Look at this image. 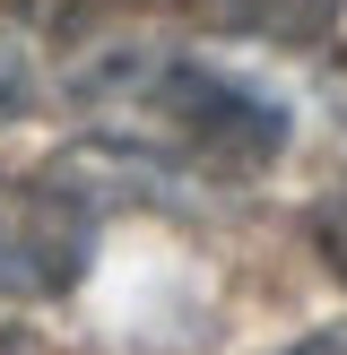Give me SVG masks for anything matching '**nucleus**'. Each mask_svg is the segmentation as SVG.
Returning a JSON list of instances; mask_svg holds the SVG:
<instances>
[{
    "mask_svg": "<svg viewBox=\"0 0 347 355\" xmlns=\"http://www.w3.org/2000/svg\"><path fill=\"white\" fill-rule=\"evenodd\" d=\"M87 96L165 121V139L217 156V165H260V156H278V139H287V113H278L269 96H252L243 78H217V69H200V61L113 69V78H87Z\"/></svg>",
    "mask_w": 347,
    "mask_h": 355,
    "instance_id": "obj_1",
    "label": "nucleus"
},
{
    "mask_svg": "<svg viewBox=\"0 0 347 355\" xmlns=\"http://www.w3.org/2000/svg\"><path fill=\"white\" fill-rule=\"evenodd\" d=\"M78 269H87L78 200L0 182V295H61Z\"/></svg>",
    "mask_w": 347,
    "mask_h": 355,
    "instance_id": "obj_2",
    "label": "nucleus"
},
{
    "mask_svg": "<svg viewBox=\"0 0 347 355\" xmlns=\"http://www.w3.org/2000/svg\"><path fill=\"white\" fill-rule=\"evenodd\" d=\"M321 252H330V269L347 277V182L321 200Z\"/></svg>",
    "mask_w": 347,
    "mask_h": 355,
    "instance_id": "obj_3",
    "label": "nucleus"
},
{
    "mask_svg": "<svg viewBox=\"0 0 347 355\" xmlns=\"http://www.w3.org/2000/svg\"><path fill=\"white\" fill-rule=\"evenodd\" d=\"M26 96H35V69H26V52L0 35V113H9V104H26Z\"/></svg>",
    "mask_w": 347,
    "mask_h": 355,
    "instance_id": "obj_4",
    "label": "nucleus"
},
{
    "mask_svg": "<svg viewBox=\"0 0 347 355\" xmlns=\"http://www.w3.org/2000/svg\"><path fill=\"white\" fill-rule=\"evenodd\" d=\"M287 355H347V321H330V329H312L304 347H287Z\"/></svg>",
    "mask_w": 347,
    "mask_h": 355,
    "instance_id": "obj_5",
    "label": "nucleus"
}]
</instances>
